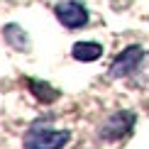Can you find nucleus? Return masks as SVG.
<instances>
[{
	"mask_svg": "<svg viewBox=\"0 0 149 149\" xmlns=\"http://www.w3.org/2000/svg\"><path fill=\"white\" fill-rule=\"evenodd\" d=\"M69 139H71L69 130L32 125L24 134V149H61L64 144H69Z\"/></svg>",
	"mask_w": 149,
	"mask_h": 149,
	"instance_id": "1",
	"label": "nucleus"
},
{
	"mask_svg": "<svg viewBox=\"0 0 149 149\" xmlns=\"http://www.w3.org/2000/svg\"><path fill=\"white\" fill-rule=\"evenodd\" d=\"M132 125H134V113H130V110H117V113L108 115L103 120V125L98 127V134H100V139H105V142H117L132 130Z\"/></svg>",
	"mask_w": 149,
	"mask_h": 149,
	"instance_id": "2",
	"label": "nucleus"
},
{
	"mask_svg": "<svg viewBox=\"0 0 149 149\" xmlns=\"http://www.w3.org/2000/svg\"><path fill=\"white\" fill-rule=\"evenodd\" d=\"M54 12H56V20L69 29H81L88 22V10L78 0H61V3H56Z\"/></svg>",
	"mask_w": 149,
	"mask_h": 149,
	"instance_id": "3",
	"label": "nucleus"
},
{
	"mask_svg": "<svg viewBox=\"0 0 149 149\" xmlns=\"http://www.w3.org/2000/svg\"><path fill=\"white\" fill-rule=\"evenodd\" d=\"M142 59H144V49H142L139 44H130L127 49H122V52L115 56V61L110 64V76L113 78H122V76L134 73L137 66L142 64Z\"/></svg>",
	"mask_w": 149,
	"mask_h": 149,
	"instance_id": "4",
	"label": "nucleus"
},
{
	"mask_svg": "<svg viewBox=\"0 0 149 149\" xmlns=\"http://www.w3.org/2000/svg\"><path fill=\"white\" fill-rule=\"evenodd\" d=\"M71 56L76 61H98L103 56V47L98 44V42H76L71 49Z\"/></svg>",
	"mask_w": 149,
	"mask_h": 149,
	"instance_id": "5",
	"label": "nucleus"
},
{
	"mask_svg": "<svg viewBox=\"0 0 149 149\" xmlns=\"http://www.w3.org/2000/svg\"><path fill=\"white\" fill-rule=\"evenodd\" d=\"M3 37H5V42H8L12 49H17V52H27L29 49V37L24 34V29L20 24H5Z\"/></svg>",
	"mask_w": 149,
	"mask_h": 149,
	"instance_id": "6",
	"label": "nucleus"
},
{
	"mask_svg": "<svg viewBox=\"0 0 149 149\" xmlns=\"http://www.w3.org/2000/svg\"><path fill=\"white\" fill-rule=\"evenodd\" d=\"M29 91H32L34 98H37V100H42V103H54V100L59 98V91H56V88H52L49 83L37 81V78L29 81Z\"/></svg>",
	"mask_w": 149,
	"mask_h": 149,
	"instance_id": "7",
	"label": "nucleus"
}]
</instances>
